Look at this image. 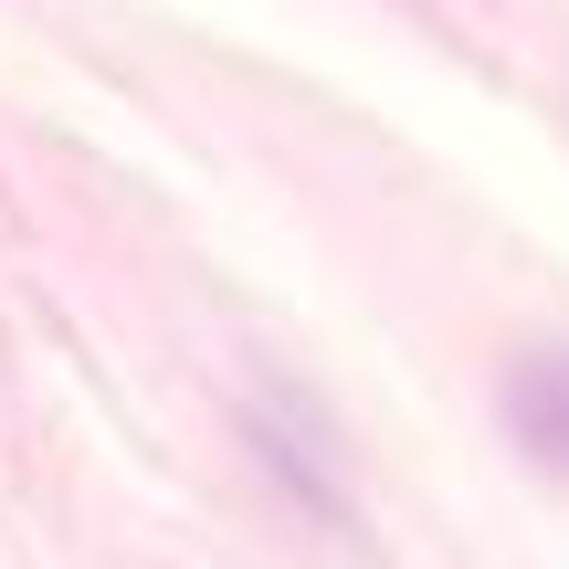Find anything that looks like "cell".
Masks as SVG:
<instances>
[{
  "mask_svg": "<svg viewBox=\"0 0 569 569\" xmlns=\"http://www.w3.org/2000/svg\"><path fill=\"white\" fill-rule=\"evenodd\" d=\"M507 432L538 475L569 486V348H538V359L507 369Z\"/></svg>",
  "mask_w": 569,
  "mask_h": 569,
  "instance_id": "cell-1",
  "label": "cell"
}]
</instances>
